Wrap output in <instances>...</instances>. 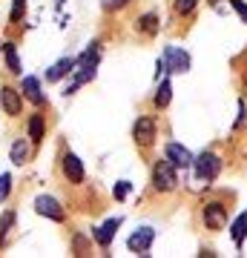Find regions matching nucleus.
<instances>
[{"mask_svg": "<svg viewBox=\"0 0 247 258\" xmlns=\"http://www.w3.org/2000/svg\"><path fill=\"white\" fill-rule=\"evenodd\" d=\"M192 169H195V178L204 181V184H210L216 181L221 172V158L213 155V152H202L199 158H192Z\"/></svg>", "mask_w": 247, "mask_h": 258, "instance_id": "f257e3e1", "label": "nucleus"}, {"mask_svg": "<svg viewBox=\"0 0 247 258\" xmlns=\"http://www.w3.org/2000/svg\"><path fill=\"white\" fill-rule=\"evenodd\" d=\"M175 169H178V166H175L173 161H158V164L153 166V186H156L158 192H170V189H175V184H178Z\"/></svg>", "mask_w": 247, "mask_h": 258, "instance_id": "f03ea898", "label": "nucleus"}, {"mask_svg": "<svg viewBox=\"0 0 247 258\" xmlns=\"http://www.w3.org/2000/svg\"><path fill=\"white\" fill-rule=\"evenodd\" d=\"M161 63H164L167 72H173V75H184V72H190V55L184 52V49L178 46H164V55H161Z\"/></svg>", "mask_w": 247, "mask_h": 258, "instance_id": "7ed1b4c3", "label": "nucleus"}, {"mask_svg": "<svg viewBox=\"0 0 247 258\" xmlns=\"http://www.w3.org/2000/svg\"><path fill=\"white\" fill-rule=\"evenodd\" d=\"M153 241H156V230H153V227H138V230L127 238V247H129V252H135V255H146V249L153 247Z\"/></svg>", "mask_w": 247, "mask_h": 258, "instance_id": "20e7f679", "label": "nucleus"}, {"mask_svg": "<svg viewBox=\"0 0 247 258\" xmlns=\"http://www.w3.org/2000/svg\"><path fill=\"white\" fill-rule=\"evenodd\" d=\"M202 218H204V224H207L210 230H221V227L227 224V210H224L221 201H210V204H204Z\"/></svg>", "mask_w": 247, "mask_h": 258, "instance_id": "39448f33", "label": "nucleus"}, {"mask_svg": "<svg viewBox=\"0 0 247 258\" xmlns=\"http://www.w3.org/2000/svg\"><path fill=\"white\" fill-rule=\"evenodd\" d=\"M35 212L43 215V218H52V221H64V207H61L58 198H52V195H37L35 198Z\"/></svg>", "mask_w": 247, "mask_h": 258, "instance_id": "423d86ee", "label": "nucleus"}, {"mask_svg": "<svg viewBox=\"0 0 247 258\" xmlns=\"http://www.w3.org/2000/svg\"><path fill=\"white\" fill-rule=\"evenodd\" d=\"M132 138H135L138 147H150V144L156 141V120L141 115V118L135 120V126H132Z\"/></svg>", "mask_w": 247, "mask_h": 258, "instance_id": "0eeeda50", "label": "nucleus"}, {"mask_svg": "<svg viewBox=\"0 0 247 258\" xmlns=\"http://www.w3.org/2000/svg\"><path fill=\"white\" fill-rule=\"evenodd\" d=\"M167 161H173L175 166H178V169H187V166H192V152L187 147H181V144H175V141H170V144H167Z\"/></svg>", "mask_w": 247, "mask_h": 258, "instance_id": "6e6552de", "label": "nucleus"}, {"mask_svg": "<svg viewBox=\"0 0 247 258\" xmlns=\"http://www.w3.org/2000/svg\"><path fill=\"white\" fill-rule=\"evenodd\" d=\"M61 169H64V178L69 181V184H81L83 181V164L78 155H64V161H61Z\"/></svg>", "mask_w": 247, "mask_h": 258, "instance_id": "1a4fd4ad", "label": "nucleus"}, {"mask_svg": "<svg viewBox=\"0 0 247 258\" xmlns=\"http://www.w3.org/2000/svg\"><path fill=\"white\" fill-rule=\"evenodd\" d=\"M0 106L6 109V115H20V109H23V101H20V92L18 89H12V86H3L0 89Z\"/></svg>", "mask_w": 247, "mask_h": 258, "instance_id": "9d476101", "label": "nucleus"}, {"mask_svg": "<svg viewBox=\"0 0 247 258\" xmlns=\"http://www.w3.org/2000/svg\"><path fill=\"white\" fill-rule=\"evenodd\" d=\"M69 72H75V57H64V60H58L46 69V81L49 83H58L61 78H66Z\"/></svg>", "mask_w": 247, "mask_h": 258, "instance_id": "9b49d317", "label": "nucleus"}, {"mask_svg": "<svg viewBox=\"0 0 247 258\" xmlns=\"http://www.w3.org/2000/svg\"><path fill=\"white\" fill-rule=\"evenodd\" d=\"M118 227H121V218H110V221L101 224V227L92 232V235H95V241H98L101 247H110L112 238H115V232H118Z\"/></svg>", "mask_w": 247, "mask_h": 258, "instance_id": "f8f14e48", "label": "nucleus"}, {"mask_svg": "<svg viewBox=\"0 0 247 258\" xmlns=\"http://www.w3.org/2000/svg\"><path fill=\"white\" fill-rule=\"evenodd\" d=\"M20 95H26L32 103H37V106H43V92H40V83H37V78H32V75H26L23 78V83H20Z\"/></svg>", "mask_w": 247, "mask_h": 258, "instance_id": "ddd939ff", "label": "nucleus"}, {"mask_svg": "<svg viewBox=\"0 0 247 258\" xmlns=\"http://www.w3.org/2000/svg\"><path fill=\"white\" fill-rule=\"evenodd\" d=\"M9 158H12V164H15V166H23V164H26V158H29V144H26V138H18L15 144H12Z\"/></svg>", "mask_w": 247, "mask_h": 258, "instance_id": "4468645a", "label": "nucleus"}, {"mask_svg": "<svg viewBox=\"0 0 247 258\" xmlns=\"http://www.w3.org/2000/svg\"><path fill=\"white\" fill-rule=\"evenodd\" d=\"M230 235H233V244L241 249V244H244V238H247V212H241L236 221H233V230H230Z\"/></svg>", "mask_w": 247, "mask_h": 258, "instance_id": "2eb2a0df", "label": "nucleus"}, {"mask_svg": "<svg viewBox=\"0 0 247 258\" xmlns=\"http://www.w3.org/2000/svg\"><path fill=\"white\" fill-rule=\"evenodd\" d=\"M43 132H46V123H43V115H32L29 118V138L40 144L43 141Z\"/></svg>", "mask_w": 247, "mask_h": 258, "instance_id": "dca6fc26", "label": "nucleus"}, {"mask_svg": "<svg viewBox=\"0 0 247 258\" xmlns=\"http://www.w3.org/2000/svg\"><path fill=\"white\" fill-rule=\"evenodd\" d=\"M170 101H173V83L161 81V83H158V89H156V106H158V109H164Z\"/></svg>", "mask_w": 247, "mask_h": 258, "instance_id": "f3484780", "label": "nucleus"}, {"mask_svg": "<svg viewBox=\"0 0 247 258\" xmlns=\"http://www.w3.org/2000/svg\"><path fill=\"white\" fill-rule=\"evenodd\" d=\"M3 55H6V66H9V72L20 75V60H18V49H15V43H3Z\"/></svg>", "mask_w": 247, "mask_h": 258, "instance_id": "a211bd4d", "label": "nucleus"}, {"mask_svg": "<svg viewBox=\"0 0 247 258\" xmlns=\"http://www.w3.org/2000/svg\"><path fill=\"white\" fill-rule=\"evenodd\" d=\"M138 32H144V35H156L158 32V18L150 12L144 18H138Z\"/></svg>", "mask_w": 247, "mask_h": 258, "instance_id": "6ab92c4d", "label": "nucleus"}, {"mask_svg": "<svg viewBox=\"0 0 247 258\" xmlns=\"http://www.w3.org/2000/svg\"><path fill=\"white\" fill-rule=\"evenodd\" d=\"M9 192H12V175L3 172V175H0V204L9 198Z\"/></svg>", "mask_w": 247, "mask_h": 258, "instance_id": "aec40b11", "label": "nucleus"}, {"mask_svg": "<svg viewBox=\"0 0 247 258\" xmlns=\"http://www.w3.org/2000/svg\"><path fill=\"white\" fill-rule=\"evenodd\" d=\"M23 9H26V0H15V3H12V12H9V20H12V23H20V18H23Z\"/></svg>", "mask_w": 247, "mask_h": 258, "instance_id": "412c9836", "label": "nucleus"}, {"mask_svg": "<svg viewBox=\"0 0 247 258\" xmlns=\"http://www.w3.org/2000/svg\"><path fill=\"white\" fill-rule=\"evenodd\" d=\"M192 9H195V0H175V12L178 15H192Z\"/></svg>", "mask_w": 247, "mask_h": 258, "instance_id": "4be33fe9", "label": "nucleus"}, {"mask_svg": "<svg viewBox=\"0 0 247 258\" xmlns=\"http://www.w3.org/2000/svg\"><path fill=\"white\" fill-rule=\"evenodd\" d=\"M129 181H118V184H115V189H112V195H115V198H118V201H124V198H127L129 195Z\"/></svg>", "mask_w": 247, "mask_h": 258, "instance_id": "5701e85b", "label": "nucleus"}, {"mask_svg": "<svg viewBox=\"0 0 247 258\" xmlns=\"http://www.w3.org/2000/svg\"><path fill=\"white\" fill-rule=\"evenodd\" d=\"M230 6H233V12L241 18V23H247V3L244 0H230Z\"/></svg>", "mask_w": 247, "mask_h": 258, "instance_id": "b1692460", "label": "nucleus"}, {"mask_svg": "<svg viewBox=\"0 0 247 258\" xmlns=\"http://www.w3.org/2000/svg\"><path fill=\"white\" fill-rule=\"evenodd\" d=\"M210 6L219 15H227V12H233V6H230V0H210Z\"/></svg>", "mask_w": 247, "mask_h": 258, "instance_id": "393cba45", "label": "nucleus"}, {"mask_svg": "<svg viewBox=\"0 0 247 258\" xmlns=\"http://www.w3.org/2000/svg\"><path fill=\"white\" fill-rule=\"evenodd\" d=\"M129 0H101V6L107 12H112V9H121V6H127Z\"/></svg>", "mask_w": 247, "mask_h": 258, "instance_id": "a878e982", "label": "nucleus"}, {"mask_svg": "<svg viewBox=\"0 0 247 258\" xmlns=\"http://www.w3.org/2000/svg\"><path fill=\"white\" fill-rule=\"evenodd\" d=\"M55 3H58V6H64V3H66V0H55Z\"/></svg>", "mask_w": 247, "mask_h": 258, "instance_id": "bb28decb", "label": "nucleus"}]
</instances>
